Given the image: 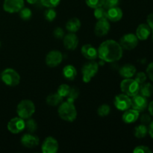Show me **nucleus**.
Instances as JSON below:
<instances>
[{
  "mask_svg": "<svg viewBox=\"0 0 153 153\" xmlns=\"http://www.w3.org/2000/svg\"><path fill=\"white\" fill-rule=\"evenodd\" d=\"M123 48L120 44L114 40H108L102 42L99 46L98 57L105 62H116L123 56Z\"/></svg>",
  "mask_w": 153,
  "mask_h": 153,
  "instance_id": "obj_1",
  "label": "nucleus"
},
{
  "mask_svg": "<svg viewBox=\"0 0 153 153\" xmlns=\"http://www.w3.org/2000/svg\"><path fill=\"white\" fill-rule=\"evenodd\" d=\"M58 112L60 117L67 122H73L77 117V111L74 103L69 101L61 102L59 105Z\"/></svg>",
  "mask_w": 153,
  "mask_h": 153,
  "instance_id": "obj_2",
  "label": "nucleus"
},
{
  "mask_svg": "<svg viewBox=\"0 0 153 153\" xmlns=\"http://www.w3.org/2000/svg\"><path fill=\"white\" fill-rule=\"evenodd\" d=\"M35 112V105L31 100H23L18 104L16 113L19 117L27 120L31 117Z\"/></svg>",
  "mask_w": 153,
  "mask_h": 153,
  "instance_id": "obj_3",
  "label": "nucleus"
},
{
  "mask_svg": "<svg viewBox=\"0 0 153 153\" xmlns=\"http://www.w3.org/2000/svg\"><path fill=\"white\" fill-rule=\"evenodd\" d=\"M1 79L7 86L15 87L19 85L20 82V76L13 69L7 68L1 73Z\"/></svg>",
  "mask_w": 153,
  "mask_h": 153,
  "instance_id": "obj_4",
  "label": "nucleus"
},
{
  "mask_svg": "<svg viewBox=\"0 0 153 153\" xmlns=\"http://www.w3.org/2000/svg\"><path fill=\"white\" fill-rule=\"evenodd\" d=\"M121 91L130 97L137 95L140 90V85L134 79H125L120 84Z\"/></svg>",
  "mask_w": 153,
  "mask_h": 153,
  "instance_id": "obj_5",
  "label": "nucleus"
},
{
  "mask_svg": "<svg viewBox=\"0 0 153 153\" xmlns=\"http://www.w3.org/2000/svg\"><path fill=\"white\" fill-rule=\"evenodd\" d=\"M99 70V64L94 61H91L90 62L84 64L82 69V79L84 82L88 83L91 81V79L97 74Z\"/></svg>",
  "mask_w": 153,
  "mask_h": 153,
  "instance_id": "obj_6",
  "label": "nucleus"
},
{
  "mask_svg": "<svg viewBox=\"0 0 153 153\" xmlns=\"http://www.w3.org/2000/svg\"><path fill=\"white\" fill-rule=\"evenodd\" d=\"M121 47L126 50H131L134 49L138 44V38L136 34L132 33H128L123 36L120 41Z\"/></svg>",
  "mask_w": 153,
  "mask_h": 153,
  "instance_id": "obj_7",
  "label": "nucleus"
},
{
  "mask_svg": "<svg viewBox=\"0 0 153 153\" xmlns=\"http://www.w3.org/2000/svg\"><path fill=\"white\" fill-rule=\"evenodd\" d=\"M63 61V55L60 51L52 50L50 51L46 55V65L49 67H55L59 65Z\"/></svg>",
  "mask_w": 153,
  "mask_h": 153,
  "instance_id": "obj_8",
  "label": "nucleus"
},
{
  "mask_svg": "<svg viewBox=\"0 0 153 153\" xmlns=\"http://www.w3.org/2000/svg\"><path fill=\"white\" fill-rule=\"evenodd\" d=\"M114 105L120 111H126L131 107V100L130 97L122 94L117 95L114 99Z\"/></svg>",
  "mask_w": 153,
  "mask_h": 153,
  "instance_id": "obj_9",
  "label": "nucleus"
},
{
  "mask_svg": "<svg viewBox=\"0 0 153 153\" xmlns=\"http://www.w3.org/2000/svg\"><path fill=\"white\" fill-rule=\"evenodd\" d=\"M24 7V0H4L3 9L7 13L19 12Z\"/></svg>",
  "mask_w": 153,
  "mask_h": 153,
  "instance_id": "obj_10",
  "label": "nucleus"
},
{
  "mask_svg": "<svg viewBox=\"0 0 153 153\" xmlns=\"http://www.w3.org/2000/svg\"><path fill=\"white\" fill-rule=\"evenodd\" d=\"M25 120L21 117H14L7 123V129L13 134H19L25 129Z\"/></svg>",
  "mask_w": 153,
  "mask_h": 153,
  "instance_id": "obj_11",
  "label": "nucleus"
},
{
  "mask_svg": "<svg viewBox=\"0 0 153 153\" xmlns=\"http://www.w3.org/2000/svg\"><path fill=\"white\" fill-rule=\"evenodd\" d=\"M41 147L43 153H55L58 152L59 145L56 139L52 137H48L44 140Z\"/></svg>",
  "mask_w": 153,
  "mask_h": 153,
  "instance_id": "obj_12",
  "label": "nucleus"
},
{
  "mask_svg": "<svg viewBox=\"0 0 153 153\" xmlns=\"http://www.w3.org/2000/svg\"><path fill=\"white\" fill-rule=\"evenodd\" d=\"M131 100V107L133 109L138 111H143L147 108L148 102L146 97H143L141 94H138L132 97Z\"/></svg>",
  "mask_w": 153,
  "mask_h": 153,
  "instance_id": "obj_13",
  "label": "nucleus"
},
{
  "mask_svg": "<svg viewBox=\"0 0 153 153\" xmlns=\"http://www.w3.org/2000/svg\"><path fill=\"white\" fill-rule=\"evenodd\" d=\"M110 27V23L108 21V19H98V22L96 23L94 28V32L98 37H103L108 33Z\"/></svg>",
  "mask_w": 153,
  "mask_h": 153,
  "instance_id": "obj_14",
  "label": "nucleus"
},
{
  "mask_svg": "<svg viewBox=\"0 0 153 153\" xmlns=\"http://www.w3.org/2000/svg\"><path fill=\"white\" fill-rule=\"evenodd\" d=\"M64 47L68 50H74L79 45V38L74 33L70 32L66 34L63 40Z\"/></svg>",
  "mask_w": 153,
  "mask_h": 153,
  "instance_id": "obj_15",
  "label": "nucleus"
},
{
  "mask_svg": "<svg viewBox=\"0 0 153 153\" xmlns=\"http://www.w3.org/2000/svg\"><path fill=\"white\" fill-rule=\"evenodd\" d=\"M39 143H40L39 137L32 134H25L21 138V143L25 147L29 149L36 147L38 146Z\"/></svg>",
  "mask_w": 153,
  "mask_h": 153,
  "instance_id": "obj_16",
  "label": "nucleus"
},
{
  "mask_svg": "<svg viewBox=\"0 0 153 153\" xmlns=\"http://www.w3.org/2000/svg\"><path fill=\"white\" fill-rule=\"evenodd\" d=\"M82 55L86 59L94 61L98 57V50L91 44H85L81 49Z\"/></svg>",
  "mask_w": 153,
  "mask_h": 153,
  "instance_id": "obj_17",
  "label": "nucleus"
},
{
  "mask_svg": "<svg viewBox=\"0 0 153 153\" xmlns=\"http://www.w3.org/2000/svg\"><path fill=\"white\" fill-rule=\"evenodd\" d=\"M139 116H140V114H139L138 111L135 110V109L128 108L124 112L122 119L125 123L131 124L136 122L139 118Z\"/></svg>",
  "mask_w": 153,
  "mask_h": 153,
  "instance_id": "obj_18",
  "label": "nucleus"
},
{
  "mask_svg": "<svg viewBox=\"0 0 153 153\" xmlns=\"http://www.w3.org/2000/svg\"><path fill=\"white\" fill-rule=\"evenodd\" d=\"M151 34V28L148 24L142 23L138 25L136 30V36L140 40H147Z\"/></svg>",
  "mask_w": 153,
  "mask_h": 153,
  "instance_id": "obj_19",
  "label": "nucleus"
},
{
  "mask_svg": "<svg viewBox=\"0 0 153 153\" xmlns=\"http://www.w3.org/2000/svg\"><path fill=\"white\" fill-rule=\"evenodd\" d=\"M123 17V10L119 7H114L107 9V19L111 22H118Z\"/></svg>",
  "mask_w": 153,
  "mask_h": 153,
  "instance_id": "obj_20",
  "label": "nucleus"
},
{
  "mask_svg": "<svg viewBox=\"0 0 153 153\" xmlns=\"http://www.w3.org/2000/svg\"><path fill=\"white\" fill-rule=\"evenodd\" d=\"M119 73L123 78L130 79L136 74V67L132 64H126L121 67Z\"/></svg>",
  "mask_w": 153,
  "mask_h": 153,
  "instance_id": "obj_21",
  "label": "nucleus"
},
{
  "mask_svg": "<svg viewBox=\"0 0 153 153\" xmlns=\"http://www.w3.org/2000/svg\"><path fill=\"white\" fill-rule=\"evenodd\" d=\"M81 28V22L78 18H71L66 23V28L69 32L75 33L79 31Z\"/></svg>",
  "mask_w": 153,
  "mask_h": 153,
  "instance_id": "obj_22",
  "label": "nucleus"
},
{
  "mask_svg": "<svg viewBox=\"0 0 153 153\" xmlns=\"http://www.w3.org/2000/svg\"><path fill=\"white\" fill-rule=\"evenodd\" d=\"M46 103L48 105L52 106V107H55L61 104L63 102V97H61L58 93H54V94H51L46 97Z\"/></svg>",
  "mask_w": 153,
  "mask_h": 153,
  "instance_id": "obj_23",
  "label": "nucleus"
},
{
  "mask_svg": "<svg viewBox=\"0 0 153 153\" xmlns=\"http://www.w3.org/2000/svg\"><path fill=\"white\" fill-rule=\"evenodd\" d=\"M63 76L68 80H74L77 76V71L73 65H67L63 69Z\"/></svg>",
  "mask_w": 153,
  "mask_h": 153,
  "instance_id": "obj_24",
  "label": "nucleus"
},
{
  "mask_svg": "<svg viewBox=\"0 0 153 153\" xmlns=\"http://www.w3.org/2000/svg\"><path fill=\"white\" fill-rule=\"evenodd\" d=\"M139 92L140 93L142 96L145 97H150L153 94V86L150 83H146L144 82L143 84L140 85V90Z\"/></svg>",
  "mask_w": 153,
  "mask_h": 153,
  "instance_id": "obj_25",
  "label": "nucleus"
},
{
  "mask_svg": "<svg viewBox=\"0 0 153 153\" xmlns=\"http://www.w3.org/2000/svg\"><path fill=\"white\" fill-rule=\"evenodd\" d=\"M134 136L137 138H143L148 133V128L144 124H140L134 128Z\"/></svg>",
  "mask_w": 153,
  "mask_h": 153,
  "instance_id": "obj_26",
  "label": "nucleus"
},
{
  "mask_svg": "<svg viewBox=\"0 0 153 153\" xmlns=\"http://www.w3.org/2000/svg\"><path fill=\"white\" fill-rule=\"evenodd\" d=\"M94 14L97 19H107V10L103 6L94 9Z\"/></svg>",
  "mask_w": 153,
  "mask_h": 153,
  "instance_id": "obj_27",
  "label": "nucleus"
},
{
  "mask_svg": "<svg viewBox=\"0 0 153 153\" xmlns=\"http://www.w3.org/2000/svg\"><path fill=\"white\" fill-rule=\"evenodd\" d=\"M25 128H26L27 131L30 133H33L37 130V124L36 121L33 119H27L26 121H25Z\"/></svg>",
  "mask_w": 153,
  "mask_h": 153,
  "instance_id": "obj_28",
  "label": "nucleus"
},
{
  "mask_svg": "<svg viewBox=\"0 0 153 153\" xmlns=\"http://www.w3.org/2000/svg\"><path fill=\"white\" fill-rule=\"evenodd\" d=\"M79 91L76 87H73L70 88V91L69 92L68 95H67V101L71 102H75L76 99L79 97Z\"/></svg>",
  "mask_w": 153,
  "mask_h": 153,
  "instance_id": "obj_29",
  "label": "nucleus"
},
{
  "mask_svg": "<svg viewBox=\"0 0 153 153\" xmlns=\"http://www.w3.org/2000/svg\"><path fill=\"white\" fill-rule=\"evenodd\" d=\"M44 19L49 22H52L56 18L57 13L52 7H48L47 10L44 11Z\"/></svg>",
  "mask_w": 153,
  "mask_h": 153,
  "instance_id": "obj_30",
  "label": "nucleus"
},
{
  "mask_svg": "<svg viewBox=\"0 0 153 153\" xmlns=\"http://www.w3.org/2000/svg\"><path fill=\"white\" fill-rule=\"evenodd\" d=\"M111 111L110 106L108 104H103L99 107L98 110H97V114L99 116L104 117L108 116Z\"/></svg>",
  "mask_w": 153,
  "mask_h": 153,
  "instance_id": "obj_31",
  "label": "nucleus"
},
{
  "mask_svg": "<svg viewBox=\"0 0 153 153\" xmlns=\"http://www.w3.org/2000/svg\"><path fill=\"white\" fill-rule=\"evenodd\" d=\"M19 17L23 20H28L31 19V16H32V12L28 7H22L20 10L19 11Z\"/></svg>",
  "mask_w": 153,
  "mask_h": 153,
  "instance_id": "obj_32",
  "label": "nucleus"
},
{
  "mask_svg": "<svg viewBox=\"0 0 153 153\" xmlns=\"http://www.w3.org/2000/svg\"><path fill=\"white\" fill-rule=\"evenodd\" d=\"M70 88H70L68 85H67V84H62V85H61L58 87L57 93H58L61 97H62L63 98H64V97H67L69 92H70Z\"/></svg>",
  "mask_w": 153,
  "mask_h": 153,
  "instance_id": "obj_33",
  "label": "nucleus"
},
{
  "mask_svg": "<svg viewBox=\"0 0 153 153\" xmlns=\"http://www.w3.org/2000/svg\"><path fill=\"white\" fill-rule=\"evenodd\" d=\"M86 4L91 8H97L102 7L105 3V0H85Z\"/></svg>",
  "mask_w": 153,
  "mask_h": 153,
  "instance_id": "obj_34",
  "label": "nucleus"
},
{
  "mask_svg": "<svg viewBox=\"0 0 153 153\" xmlns=\"http://www.w3.org/2000/svg\"><path fill=\"white\" fill-rule=\"evenodd\" d=\"M61 0H40V2L43 6L46 7H57L59 4Z\"/></svg>",
  "mask_w": 153,
  "mask_h": 153,
  "instance_id": "obj_35",
  "label": "nucleus"
},
{
  "mask_svg": "<svg viewBox=\"0 0 153 153\" xmlns=\"http://www.w3.org/2000/svg\"><path fill=\"white\" fill-rule=\"evenodd\" d=\"M135 76V75H134ZM146 79H147V75L146 73H143V72H139L136 74L135 78H134V80L139 84V85H142L144 82H146Z\"/></svg>",
  "mask_w": 153,
  "mask_h": 153,
  "instance_id": "obj_36",
  "label": "nucleus"
},
{
  "mask_svg": "<svg viewBox=\"0 0 153 153\" xmlns=\"http://www.w3.org/2000/svg\"><path fill=\"white\" fill-rule=\"evenodd\" d=\"M120 2V0H105V3L103 7L106 9L111 8V7H117Z\"/></svg>",
  "mask_w": 153,
  "mask_h": 153,
  "instance_id": "obj_37",
  "label": "nucleus"
},
{
  "mask_svg": "<svg viewBox=\"0 0 153 153\" xmlns=\"http://www.w3.org/2000/svg\"><path fill=\"white\" fill-rule=\"evenodd\" d=\"M134 153H151L152 150L146 146H137L133 150Z\"/></svg>",
  "mask_w": 153,
  "mask_h": 153,
  "instance_id": "obj_38",
  "label": "nucleus"
},
{
  "mask_svg": "<svg viewBox=\"0 0 153 153\" xmlns=\"http://www.w3.org/2000/svg\"><path fill=\"white\" fill-rule=\"evenodd\" d=\"M53 34L57 39H62L64 37V31L61 27H58V28L54 30Z\"/></svg>",
  "mask_w": 153,
  "mask_h": 153,
  "instance_id": "obj_39",
  "label": "nucleus"
},
{
  "mask_svg": "<svg viewBox=\"0 0 153 153\" xmlns=\"http://www.w3.org/2000/svg\"><path fill=\"white\" fill-rule=\"evenodd\" d=\"M152 121V119H151V116L149 114H143L141 117H140V122L142 123V124H144V125H147V124H149Z\"/></svg>",
  "mask_w": 153,
  "mask_h": 153,
  "instance_id": "obj_40",
  "label": "nucleus"
},
{
  "mask_svg": "<svg viewBox=\"0 0 153 153\" xmlns=\"http://www.w3.org/2000/svg\"><path fill=\"white\" fill-rule=\"evenodd\" d=\"M146 75L149 79L153 82V62L150 63L146 68Z\"/></svg>",
  "mask_w": 153,
  "mask_h": 153,
  "instance_id": "obj_41",
  "label": "nucleus"
},
{
  "mask_svg": "<svg viewBox=\"0 0 153 153\" xmlns=\"http://www.w3.org/2000/svg\"><path fill=\"white\" fill-rule=\"evenodd\" d=\"M146 20H147L148 25L150 27L151 29L153 30V13L149 14V16H147V19H146Z\"/></svg>",
  "mask_w": 153,
  "mask_h": 153,
  "instance_id": "obj_42",
  "label": "nucleus"
},
{
  "mask_svg": "<svg viewBox=\"0 0 153 153\" xmlns=\"http://www.w3.org/2000/svg\"><path fill=\"white\" fill-rule=\"evenodd\" d=\"M148 133L149 134L150 137L153 138V121H151V123H149V128H148Z\"/></svg>",
  "mask_w": 153,
  "mask_h": 153,
  "instance_id": "obj_43",
  "label": "nucleus"
},
{
  "mask_svg": "<svg viewBox=\"0 0 153 153\" xmlns=\"http://www.w3.org/2000/svg\"><path fill=\"white\" fill-rule=\"evenodd\" d=\"M149 114H151V116L153 117V101L151 102L150 103H149Z\"/></svg>",
  "mask_w": 153,
  "mask_h": 153,
  "instance_id": "obj_44",
  "label": "nucleus"
},
{
  "mask_svg": "<svg viewBox=\"0 0 153 153\" xmlns=\"http://www.w3.org/2000/svg\"><path fill=\"white\" fill-rule=\"evenodd\" d=\"M27 2L29 3V4H36V3L38 1V0H26Z\"/></svg>",
  "mask_w": 153,
  "mask_h": 153,
  "instance_id": "obj_45",
  "label": "nucleus"
},
{
  "mask_svg": "<svg viewBox=\"0 0 153 153\" xmlns=\"http://www.w3.org/2000/svg\"><path fill=\"white\" fill-rule=\"evenodd\" d=\"M152 40H153V30H152Z\"/></svg>",
  "mask_w": 153,
  "mask_h": 153,
  "instance_id": "obj_46",
  "label": "nucleus"
},
{
  "mask_svg": "<svg viewBox=\"0 0 153 153\" xmlns=\"http://www.w3.org/2000/svg\"><path fill=\"white\" fill-rule=\"evenodd\" d=\"M1 41H0V47H1Z\"/></svg>",
  "mask_w": 153,
  "mask_h": 153,
  "instance_id": "obj_47",
  "label": "nucleus"
},
{
  "mask_svg": "<svg viewBox=\"0 0 153 153\" xmlns=\"http://www.w3.org/2000/svg\"><path fill=\"white\" fill-rule=\"evenodd\" d=\"M0 79H1V74H0Z\"/></svg>",
  "mask_w": 153,
  "mask_h": 153,
  "instance_id": "obj_48",
  "label": "nucleus"
}]
</instances>
